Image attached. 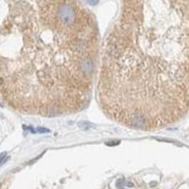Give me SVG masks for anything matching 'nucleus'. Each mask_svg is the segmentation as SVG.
<instances>
[{"label": "nucleus", "mask_w": 189, "mask_h": 189, "mask_svg": "<svg viewBox=\"0 0 189 189\" xmlns=\"http://www.w3.org/2000/svg\"><path fill=\"white\" fill-rule=\"evenodd\" d=\"M132 186H134V185H132L131 182H129V183H128V187H132Z\"/></svg>", "instance_id": "6e6552de"}, {"label": "nucleus", "mask_w": 189, "mask_h": 189, "mask_svg": "<svg viewBox=\"0 0 189 189\" xmlns=\"http://www.w3.org/2000/svg\"><path fill=\"white\" fill-rule=\"evenodd\" d=\"M120 144V140H113V142H107V145L108 146H115Z\"/></svg>", "instance_id": "7ed1b4c3"}, {"label": "nucleus", "mask_w": 189, "mask_h": 189, "mask_svg": "<svg viewBox=\"0 0 189 189\" xmlns=\"http://www.w3.org/2000/svg\"><path fill=\"white\" fill-rule=\"evenodd\" d=\"M88 1L89 5H92V6H95V5L99 4V0H87Z\"/></svg>", "instance_id": "20e7f679"}, {"label": "nucleus", "mask_w": 189, "mask_h": 189, "mask_svg": "<svg viewBox=\"0 0 189 189\" xmlns=\"http://www.w3.org/2000/svg\"><path fill=\"white\" fill-rule=\"evenodd\" d=\"M123 182H124L123 180H118V181H117V186H118V187H122V186H123Z\"/></svg>", "instance_id": "423d86ee"}, {"label": "nucleus", "mask_w": 189, "mask_h": 189, "mask_svg": "<svg viewBox=\"0 0 189 189\" xmlns=\"http://www.w3.org/2000/svg\"><path fill=\"white\" fill-rule=\"evenodd\" d=\"M6 160H7V158H6V153L4 152V153H1V154H0V166H1L5 161H6Z\"/></svg>", "instance_id": "f03ea898"}, {"label": "nucleus", "mask_w": 189, "mask_h": 189, "mask_svg": "<svg viewBox=\"0 0 189 189\" xmlns=\"http://www.w3.org/2000/svg\"><path fill=\"white\" fill-rule=\"evenodd\" d=\"M38 131L39 132H49L48 129H44V128H38Z\"/></svg>", "instance_id": "39448f33"}, {"label": "nucleus", "mask_w": 189, "mask_h": 189, "mask_svg": "<svg viewBox=\"0 0 189 189\" xmlns=\"http://www.w3.org/2000/svg\"><path fill=\"white\" fill-rule=\"evenodd\" d=\"M156 186H157V182H152L151 183V187H156Z\"/></svg>", "instance_id": "0eeeda50"}, {"label": "nucleus", "mask_w": 189, "mask_h": 189, "mask_svg": "<svg viewBox=\"0 0 189 189\" xmlns=\"http://www.w3.org/2000/svg\"><path fill=\"white\" fill-rule=\"evenodd\" d=\"M79 126H80V128H83V129H88L89 126H92V124L86 123V122H80V123H79Z\"/></svg>", "instance_id": "f257e3e1"}]
</instances>
